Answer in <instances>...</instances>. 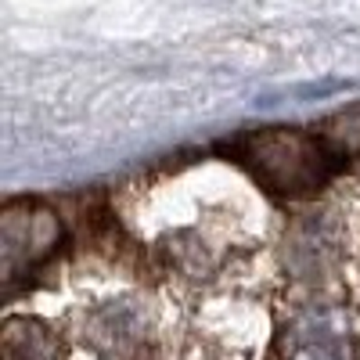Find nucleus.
Wrapping results in <instances>:
<instances>
[{
    "instance_id": "obj_1",
    "label": "nucleus",
    "mask_w": 360,
    "mask_h": 360,
    "mask_svg": "<svg viewBox=\"0 0 360 360\" xmlns=\"http://www.w3.org/2000/svg\"><path fill=\"white\" fill-rule=\"evenodd\" d=\"M227 155L274 198H314L332 184L349 159L328 134H310L295 127H266L242 134L227 144Z\"/></svg>"
},
{
    "instance_id": "obj_2",
    "label": "nucleus",
    "mask_w": 360,
    "mask_h": 360,
    "mask_svg": "<svg viewBox=\"0 0 360 360\" xmlns=\"http://www.w3.org/2000/svg\"><path fill=\"white\" fill-rule=\"evenodd\" d=\"M65 242V227L44 202H11L0 213V263L4 285L15 288L22 278H33L47 266Z\"/></svg>"
},
{
    "instance_id": "obj_3",
    "label": "nucleus",
    "mask_w": 360,
    "mask_h": 360,
    "mask_svg": "<svg viewBox=\"0 0 360 360\" xmlns=\"http://www.w3.org/2000/svg\"><path fill=\"white\" fill-rule=\"evenodd\" d=\"M274 360H360L353 314L339 303L299 307L274 339Z\"/></svg>"
},
{
    "instance_id": "obj_4",
    "label": "nucleus",
    "mask_w": 360,
    "mask_h": 360,
    "mask_svg": "<svg viewBox=\"0 0 360 360\" xmlns=\"http://www.w3.org/2000/svg\"><path fill=\"white\" fill-rule=\"evenodd\" d=\"M4 360H62V339L37 317H11L0 332Z\"/></svg>"
},
{
    "instance_id": "obj_5",
    "label": "nucleus",
    "mask_w": 360,
    "mask_h": 360,
    "mask_svg": "<svg viewBox=\"0 0 360 360\" xmlns=\"http://www.w3.org/2000/svg\"><path fill=\"white\" fill-rule=\"evenodd\" d=\"M324 134L339 144V152H342L346 159H360V108L335 115L332 123L324 127Z\"/></svg>"
}]
</instances>
